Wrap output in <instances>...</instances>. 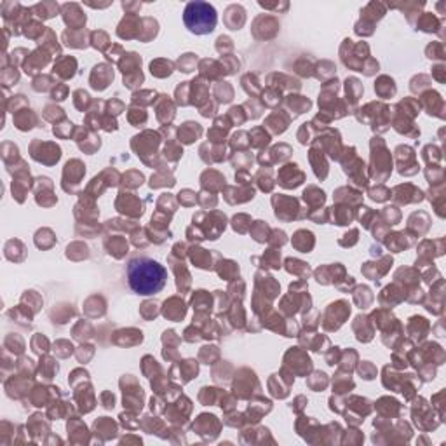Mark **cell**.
Listing matches in <instances>:
<instances>
[{
	"label": "cell",
	"mask_w": 446,
	"mask_h": 446,
	"mask_svg": "<svg viewBox=\"0 0 446 446\" xmlns=\"http://www.w3.org/2000/svg\"><path fill=\"white\" fill-rule=\"evenodd\" d=\"M182 196H185V201H182L185 206H192L193 202H196V199H190V196H193V193L190 190H183Z\"/></svg>",
	"instance_id": "e7e4bbea"
},
{
	"label": "cell",
	"mask_w": 446,
	"mask_h": 446,
	"mask_svg": "<svg viewBox=\"0 0 446 446\" xmlns=\"http://www.w3.org/2000/svg\"><path fill=\"white\" fill-rule=\"evenodd\" d=\"M201 126L197 122H185V124L180 127V140L183 143H193L199 136H201Z\"/></svg>",
	"instance_id": "603a6c76"
},
{
	"label": "cell",
	"mask_w": 446,
	"mask_h": 446,
	"mask_svg": "<svg viewBox=\"0 0 446 446\" xmlns=\"http://www.w3.org/2000/svg\"><path fill=\"white\" fill-rule=\"evenodd\" d=\"M16 251H25L23 242H20V241H16V239L9 241L7 244H6V256H7L9 260H11V262H21V260L25 258L23 253L16 255Z\"/></svg>",
	"instance_id": "1f68e13d"
},
{
	"label": "cell",
	"mask_w": 446,
	"mask_h": 446,
	"mask_svg": "<svg viewBox=\"0 0 446 446\" xmlns=\"http://www.w3.org/2000/svg\"><path fill=\"white\" fill-rule=\"evenodd\" d=\"M274 246H282L286 242V234L282 230H274V239H268Z\"/></svg>",
	"instance_id": "91938a15"
},
{
	"label": "cell",
	"mask_w": 446,
	"mask_h": 446,
	"mask_svg": "<svg viewBox=\"0 0 446 446\" xmlns=\"http://www.w3.org/2000/svg\"><path fill=\"white\" fill-rule=\"evenodd\" d=\"M223 23L230 30H241L246 23V9L239 4L228 6L223 12Z\"/></svg>",
	"instance_id": "ba28073f"
},
{
	"label": "cell",
	"mask_w": 446,
	"mask_h": 446,
	"mask_svg": "<svg viewBox=\"0 0 446 446\" xmlns=\"http://www.w3.org/2000/svg\"><path fill=\"white\" fill-rule=\"evenodd\" d=\"M2 81H4V86H6V87H9L11 84H14V82L20 81V73L16 72L14 66H12V68H4Z\"/></svg>",
	"instance_id": "bcb514c9"
},
{
	"label": "cell",
	"mask_w": 446,
	"mask_h": 446,
	"mask_svg": "<svg viewBox=\"0 0 446 446\" xmlns=\"http://www.w3.org/2000/svg\"><path fill=\"white\" fill-rule=\"evenodd\" d=\"M173 63L167 60H156L150 63V72H152V75H156V77L159 79H164V77H169L171 73H173Z\"/></svg>",
	"instance_id": "484cf974"
},
{
	"label": "cell",
	"mask_w": 446,
	"mask_h": 446,
	"mask_svg": "<svg viewBox=\"0 0 446 446\" xmlns=\"http://www.w3.org/2000/svg\"><path fill=\"white\" fill-rule=\"evenodd\" d=\"M314 244H316L314 234L308 230H298L293 236V246L298 251H302V253H308V251L314 248Z\"/></svg>",
	"instance_id": "d6986e66"
},
{
	"label": "cell",
	"mask_w": 446,
	"mask_h": 446,
	"mask_svg": "<svg viewBox=\"0 0 446 446\" xmlns=\"http://www.w3.org/2000/svg\"><path fill=\"white\" fill-rule=\"evenodd\" d=\"M66 129H73V124L70 121H65V124H61V126H54V134L56 136H60V138H66V136H68V132H66Z\"/></svg>",
	"instance_id": "9f6ffc18"
},
{
	"label": "cell",
	"mask_w": 446,
	"mask_h": 446,
	"mask_svg": "<svg viewBox=\"0 0 446 446\" xmlns=\"http://www.w3.org/2000/svg\"><path fill=\"white\" fill-rule=\"evenodd\" d=\"M268 28L279 32V21L270 14H260L253 21V35L256 38H272L274 35L268 32Z\"/></svg>",
	"instance_id": "52a82bcc"
},
{
	"label": "cell",
	"mask_w": 446,
	"mask_h": 446,
	"mask_svg": "<svg viewBox=\"0 0 446 446\" xmlns=\"http://www.w3.org/2000/svg\"><path fill=\"white\" fill-rule=\"evenodd\" d=\"M75 107H77L79 110H86L87 108V105H89V94H87L86 91H82V89H79V91H75Z\"/></svg>",
	"instance_id": "7dc6e473"
},
{
	"label": "cell",
	"mask_w": 446,
	"mask_h": 446,
	"mask_svg": "<svg viewBox=\"0 0 446 446\" xmlns=\"http://www.w3.org/2000/svg\"><path fill=\"white\" fill-rule=\"evenodd\" d=\"M345 91H347V98L351 100L352 105L357 103L359 96L363 94V86L357 79H347L345 81Z\"/></svg>",
	"instance_id": "f1b7e54d"
},
{
	"label": "cell",
	"mask_w": 446,
	"mask_h": 446,
	"mask_svg": "<svg viewBox=\"0 0 446 446\" xmlns=\"http://www.w3.org/2000/svg\"><path fill=\"white\" fill-rule=\"evenodd\" d=\"M23 11V6L20 2H12V0H7V2H2L0 6V14H2L4 21H6V26L14 23V20L21 14Z\"/></svg>",
	"instance_id": "ffe728a7"
},
{
	"label": "cell",
	"mask_w": 446,
	"mask_h": 446,
	"mask_svg": "<svg viewBox=\"0 0 446 446\" xmlns=\"http://www.w3.org/2000/svg\"><path fill=\"white\" fill-rule=\"evenodd\" d=\"M141 33V20L138 14H126L117 26V35L121 38H140Z\"/></svg>",
	"instance_id": "8992f818"
},
{
	"label": "cell",
	"mask_w": 446,
	"mask_h": 446,
	"mask_svg": "<svg viewBox=\"0 0 446 446\" xmlns=\"http://www.w3.org/2000/svg\"><path fill=\"white\" fill-rule=\"evenodd\" d=\"M41 145H42L44 152L41 148L35 147V145H30L32 157L37 162H42V164H47V166L56 164V162L60 161V157H61V148L58 147V145H54V143H42V141H41Z\"/></svg>",
	"instance_id": "5b68a950"
},
{
	"label": "cell",
	"mask_w": 446,
	"mask_h": 446,
	"mask_svg": "<svg viewBox=\"0 0 446 446\" xmlns=\"http://www.w3.org/2000/svg\"><path fill=\"white\" fill-rule=\"evenodd\" d=\"M113 81V70L108 65H98L94 66L91 73V86L96 91L107 89V86Z\"/></svg>",
	"instance_id": "9c48e42d"
},
{
	"label": "cell",
	"mask_w": 446,
	"mask_h": 446,
	"mask_svg": "<svg viewBox=\"0 0 446 446\" xmlns=\"http://www.w3.org/2000/svg\"><path fill=\"white\" fill-rule=\"evenodd\" d=\"M439 26H441V23L438 21V17L432 14V12H422L420 21L417 23V30H422V32L432 33V32H438Z\"/></svg>",
	"instance_id": "d4e9b609"
},
{
	"label": "cell",
	"mask_w": 446,
	"mask_h": 446,
	"mask_svg": "<svg viewBox=\"0 0 446 446\" xmlns=\"http://www.w3.org/2000/svg\"><path fill=\"white\" fill-rule=\"evenodd\" d=\"M251 136H256V141H253L255 147H267L268 141H270V136H268L262 127H256V129L251 131Z\"/></svg>",
	"instance_id": "ee69618b"
},
{
	"label": "cell",
	"mask_w": 446,
	"mask_h": 446,
	"mask_svg": "<svg viewBox=\"0 0 446 446\" xmlns=\"http://www.w3.org/2000/svg\"><path fill=\"white\" fill-rule=\"evenodd\" d=\"M66 92H68V89H66V86H63V84H61L60 87L56 86V89L52 91V100L63 101V100L66 98Z\"/></svg>",
	"instance_id": "94428289"
},
{
	"label": "cell",
	"mask_w": 446,
	"mask_h": 446,
	"mask_svg": "<svg viewBox=\"0 0 446 446\" xmlns=\"http://www.w3.org/2000/svg\"><path fill=\"white\" fill-rule=\"evenodd\" d=\"M136 110L134 108H129V113H127V117H129V122L131 124H134L136 127L143 126L145 122H147V113L143 112V110H138V115H134Z\"/></svg>",
	"instance_id": "c3c4849f"
},
{
	"label": "cell",
	"mask_w": 446,
	"mask_h": 446,
	"mask_svg": "<svg viewBox=\"0 0 446 446\" xmlns=\"http://www.w3.org/2000/svg\"><path fill=\"white\" fill-rule=\"evenodd\" d=\"M359 372H361V375H364L366 380H372V378H375V370H373V366L370 363H363V366L359 368Z\"/></svg>",
	"instance_id": "680465c9"
},
{
	"label": "cell",
	"mask_w": 446,
	"mask_h": 446,
	"mask_svg": "<svg viewBox=\"0 0 446 446\" xmlns=\"http://www.w3.org/2000/svg\"><path fill=\"white\" fill-rule=\"evenodd\" d=\"M249 223H251V218H249L248 215H237V216H234V220H232L234 230L239 232V234H246V232H248V225Z\"/></svg>",
	"instance_id": "60d3db41"
},
{
	"label": "cell",
	"mask_w": 446,
	"mask_h": 446,
	"mask_svg": "<svg viewBox=\"0 0 446 446\" xmlns=\"http://www.w3.org/2000/svg\"><path fill=\"white\" fill-rule=\"evenodd\" d=\"M357 236H359V232H357L356 228H352L351 232L343 236V239H340V244L345 246V248H347V246H354L357 242Z\"/></svg>",
	"instance_id": "11a10c76"
},
{
	"label": "cell",
	"mask_w": 446,
	"mask_h": 446,
	"mask_svg": "<svg viewBox=\"0 0 446 446\" xmlns=\"http://www.w3.org/2000/svg\"><path fill=\"white\" fill-rule=\"evenodd\" d=\"M141 314H143L147 319H152V317L157 316V303L156 302H145L141 305Z\"/></svg>",
	"instance_id": "db71d44e"
},
{
	"label": "cell",
	"mask_w": 446,
	"mask_h": 446,
	"mask_svg": "<svg viewBox=\"0 0 446 446\" xmlns=\"http://www.w3.org/2000/svg\"><path fill=\"white\" fill-rule=\"evenodd\" d=\"M356 303L359 305V308H366L372 303V293H370V289L366 288V286H361V288H357V293H356Z\"/></svg>",
	"instance_id": "f35d334b"
},
{
	"label": "cell",
	"mask_w": 446,
	"mask_h": 446,
	"mask_svg": "<svg viewBox=\"0 0 446 446\" xmlns=\"http://www.w3.org/2000/svg\"><path fill=\"white\" fill-rule=\"evenodd\" d=\"M256 227H258V230L251 232V234H253V237H255V241L265 242L268 239V230H270V228H268V225L265 222H256Z\"/></svg>",
	"instance_id": "f6af8a7d"
},
{
	"label": "cell",
	"mask_w": 446,
	"mask_h": 446,
	"mask_svg": "<svg viewBox=\"0 0 446 446\" xmlns=\"http://www.w3.org/2000/svg\"><path fill=\"white\" fill-rule=\"evenodd\" d=\"M75 70H77V61H75V58H70V56L60 58L54 63V73L61 79H72L75 75Z\"/></svg>",
	"instance_id": "ac0fdd59"
},
{
	"label": "cell",
	"mask_w": 446,
	"mask_h": 446,
	"mask_svg": "<svg viewBox=\"0 0 446 446\" xmlns=\"http://www.w3.org/2000/svg\"><path fill=\"white\" fill-rule=\"evenodd\" d=\"M262 260H263V267H270V268H279L281 267L279 251H274V249L267 251V253L262 256Z\"/></svg>",
	"instance_id": "ab89813d"
},
{
	"label": "cell",
	"mask_w": 446,
	"mask_h": 446,
	"mask_svg": "<svg viewBox=\"0 0 446 446\" xmlns=\"http://www.w3.org/2000/svg\"><path fill=\"white\" fill-rule=\"evenodd\" d=\"M61 14H63L65 25L68 26L70 30H84L87 17L79 4L75 2L63 4V6H61Z\"/></svg>",
	"instance_id": "277c9868"
},
{
	"label": "cell",
	"mask_w": 446,
	"mask_h": 446,
	"mask_svg": "<svg viewBox=\"0 0 446 446\" xmlns=\"http://www.w3.org/2000/svg\"><path fill=\"white\" fill-rule=\"evenodd\" d=\"M91 46L94 49H100V51H105L107 46L110 44V38H108V33L103 32V30H96V32H91V38H89Z\"/></svg>",
	"instance_id": "e575fe53"
},
{
	"label": "cell",
	"mask_w": 446,
	"mask_h": 446,
	"mask_svg": "<svg viewBox=\"0 0 446 446\" xmlns=\"http://www.w3.org/2000/svg\"><path fill=\"white\" fill-rule=\"evenodd\" d=\"M162 314H164L166 317H169V319L173 321H180L183 319L185 314H187V305H185V302L182 298H169L164 302V311H162Z\"/></svg>",
	"instance_id": "9a60e30c"
},
{
	"label": "cell",
	"mask_w": 446,
	"mask_h": 446,
	"mask_svg": "<svg viewBox=\"0 0 446 446\" xmlns=\"http://www.w3.org/2000/svg\"><path fill=\"white\" fill-rule=\"evenodd\" d=\"M32 11L38 20L44 21V20H51V17H54L58 12H61V6L56 2H38L35 4V6H32Z\"/></svg>",
	"instance_id": "e0dca14e"
},
{
	"label": "cell",
	"mask_w": 446,
	"mask_h": 446,
	"mask_svg": "<svg viewBox=\"0 0 446 446\" xmlns=\"http://www.w3.org/2000/svg\"><path fill=\"white\" fill-rule=\"evenodd\" d=\"M49 60H51V56L47 54V51L37 49L23 61V68H25V72L28 75H35L38 70L44 68V66L49 63Z\"/></svg>",
	"instance_id": "7c38bea8"
},
{
	"label": "cell",
	"mask_w": 446,
	"mask_h": 446,
	"mask_svg": "<svg viewBox=\"0 0 446 446\" xmlns=\"http://www.w3.org/2000/svg\"><path fill=\"white\" fill-rule=\"evenodd\" d=\"M84 174H86V166H84L81 161H77V159L68 161L65 166V173H63V187L68 185V182H72L73 185H79Z\"/></svg>",
	"instance_id": "4fadbf2b"
},
{
	"label": "cell",
	"mask_w": 446,
	"mask_h": 446,
	"mask_svg": "<svg viewBox=\"0 0 446 446\" xmlns=\"http://www.w3.org/2000/svg\"><path fill=\"white\" fill-rule=\"evenodd\" d=\"M42 370H44V378L51 380L52 375L58 373V364H56L52 359H49V357H46V359H44V364H42V361H41V372H42Z\"/></svg>",
	"instance_id": "7bdbcfd3"
},
{
	"label": "cell",
	"mask_w": 446,
	"mask_h": 446,
	"mask_svg": "<svg viewBox=\"0 0 446 446\" xmlns=\"http://www.w3.org/2000/svg\"><path fill=\"white\" fill-rule=\"evenodd\" d=\"M38 46H44L46 49H49L51 52H56V54H60V46H58V41H56V33L52 32L51 28L46 30V33L41 37V41H38Z\"/></svg>",
	"instance_id": "d6a6232c"
},
{
	"label": "cell",
	"mask_w": 446,
	"mask_h": 446,
	"mask_svg": "<svg viewBox=\"0 0 446 446\" xmlns=\"http://www.w3.org/2000/svg\"><path fill=\"white\" fill-rule=\"evenodd\" d=\"M351 314V305L347 302H335L328 305V311H326V321H324V328L328 331L338 329L340 326L345 322L347 316Z\"/></svg>",
	"instance_id": "3957f363"
},
{
	"label": "cell",
	"mask_w": 446,
	"mask_h": 446,
	"mask_svg": "<svg viewBox=\"0 0 446 446\" xmlns=\"http://www.w3.org/2000/svg\"><path fill=\"white\" fill-rule=\"evenodd\" d=\"M303 201L308 202V204H312V206L324 204L326 196H324V192L319 190L317 187H308L307 190L303 192Z\"/></svg>",
	"instance_id": "836d02e7"
},
{
	"label": "cell",
	"mask_w": 446,
	"mask_h": 446,
	"mask_svg": "<svg viewBox=\"0 0 446 446\" xmlns=\"http://www.w3.org/2000/svg\"><path fill=\"white\" fill-rule=\"evenodd\" d=\"M192 262L197 265L199 268H211V253L206 249H201V248H193L192 249Z\"/></svg>",
	"instance_id": "83f0119b"
},
{
	"label": "cell",
	"mask_w": 446,
	"mask_h": 446,
	"mask_svg": "<svg viewBox=\"0 0 446 446\" xmlns=\"http://www.w3.org/2000/svg\"><path fill=\"white\" fill-rule=\"evenodd\" d=\"M311 162H312V166H314V173H316L317 178L324 180L326 174H328V164H326L324 157H322L321 153H319V157L316 156L314 148L311 150Z\"/></svg>",
	"instance_id": "4dcf8cb0"
},
{
	"label": "cell",
	"mask_w": 446,
	"mask_h": 446,
	"mask_svg": "<svg viewBox=\"0 0 446 446\" xmlns=\"http://www.w3.org/2000/svg\"><path fill=\"white\" fill-rule=\"evenodd\" d=\"M196 63H197V56L196 54H183L182 58L178 60V66H180V72H192L196 68Z\"/></svg>",
	"instance_id": "b9f144b4"
},
{
	"label": "cell",
	"mask_w": 446,
	"mask_h": 446,
	"mask_svg": "<svg viewBox=\"0 0 446 446\" xmlns=\"http://www.w3.org/2000/svg\"><path fill=\"white\" fill-rule=\"evenodd\" d=\"M375 91L382 96V98H389V96H394L396 94V86H394V81L391 77H380L377 82H375Z\"/></svg>",
	"instance_id": "4316f807"
},
{
	"label": "cell",
	"mask_w": 446,
	"mask_h": 446,
	"mask_svg": "<svg viewBox=\"0 0 446 446\" xmlns=\"http://www.w3.org/2000/svg\"><path fill=\"white\" fill-rule=\"evenodd\" d=\"M368 196L373 199V201L377 202H383L385 199L391 197V192L387 190L385 187H377V188H372V190L368 192Z\"/></svg>",
	"instance_id": "f907efd6"
},
{
	"label": "cell",
	"mask_w": 446,
	"mask_h": 446,
	"mask_svg": "<svg viewBox=\"0 0 446 446\" xmlns=\"http://www.w3.org/2000/svg\"><path fill=\"white\" fill-rule=\"evenodd\" d=\"M63 42L66 46L75 47V49H82L87 46V37H91V33H87V30H65L63 32Z\"/></svg>",
	"instance_id": "2e32d148"
},
{
	"label": "cell",
	"mask_w": 446,
	"mask_h": 446,
	"mask_svg": "<svg viewBox=\"0 0 446 446\" xmlns=\"http://www.w3.org/2000/svg\"><path fill=\"white\" fill-rule=\"evenodd\" d=\"M387 12V6L382 2H370L368 6H364L363 9H361V20L366 21V23L373 25L377 21H380L383 16H385Z\"/></svg>",
	"instance_id": "5bb4252c"
},
{
	"label": "cell",
	"mask_w": 446,
	"mask_h": 446,
	"mask_svg": "<svg viewBox=\"0 0 446 446\" xmlns=\"http://www.w3.org/2000/svg\"><path fill=\"white\" fill-rule=\"evenodd\" d=\"M35 124H37V117H35L32 110H21V112H17L14 115V126L20 131L32 129V127H35Z\"/></svg>",
	"instance_id": "7402d4cb"
},
{
	"label": "cell",
	"mask_w": 446,
	"mask_h": 446,
	"mask_svg": "<svg viewBox=\"0 0 446 446\" xmlns=\"http://www.w3.org/2000/svg\"><path fill=\"white\" fill-rule=\"evenodd\" d=\"M258 6H260V7H263L265 11H277V12H284V11H288L289 4H288V2H274V4H270V2H262V0H260V2H258Z\"/></svg>",
	"instance_id": "681fc988"
},
{
	"label": "cell",
	"mask_w": 446,
	"mask_h": 446,
	"mask_svg": "<svg viewBox=\"0 0 446 446\" xmlns=\"http://www.w3.org/2000/svg\"><path fill=\"white\" fill-rule=\"evenodd\" d=\"M54 345L56 347H70V343L68 342H63V340H61V342L54 343ZM54 352H58L61 357H68L70 354H72V351H66V348H60V351H54Z\"/></svg>",
	"instance_id": "be15d7a7"
},
{
	"label": "cell",
	"mask_w": 446,
	"mask_h": 446,
	"mask_svg": "<svg viewBox=\"0 0 446 446\" xmlns=\"http://www.w3.org/2000/svg\"><path fill=\"white\" fill-rule=\"evenodd\" d=\"M234 44L228 37H225V35H222V37H218V41H216V49H218V52H222V54L225 56V52L227 51H232Z\"/></svg>",
	"instance_id": "f5cc1de1"
},
{
	"label": "cell",
	"mask_w": 446,
	"mask_h": 446,
	"mask_svg": "<svg viewBox=\"0 0 446 446\" xmlns=\"http://www.w3.org/2000/svg\"><path fill=\"white\" fill-rule=\"evenodd\" d=\"M159 33V23L153 17H143L141 20V33H140V41L148 42L152 38H156V35Z\"/></svg>",
	"instance_id": "cb8c5ba5"
},
{
	"label": "cell",
	"mask_w": 446,
	"mask_h": 446,
	"mask_svg": "<svg viewBox=\"0 0 446 446\" xmlns=\"http://www.w3.org/2000/svg\"><path fill=\"white\" fill-rule=\"evenodd\" d=\"M122 9L126 11V14H138L141 2H122Z\"/></svg>",
	"instance_id": "6f0895ef"
},
{
	"label": "cell",
	"mask_w": 446,
	"mask_h": 446,
	"mask_svg": "<svg viewBox=\"0 0 446 446\" xmlns=\"http://www.w3.org/2000/svg\"><path fill=\"white\" fill-rule=\"evenodd\" d=\"M49 81H51L49 77H38V79H35V81H33V89L35 91H46L47 89L46 84L49 82Z\"/></svg>",
	"instance_id": "6125c7cd"
},
{
	"label": "cell",
	"mask_w": 446,
	"mask_h": 446,
	"mask_svg": "<svg viewBox=\"0 0 446 446\" xmlns=\"http://www.w3.org/2000/svg\"><path fill=\"white\" fill-rule=\"evenodd\" d=\"M183 23L190 33L207 35L216 28L218 23V12L207 2H188L183 11Z\"/></svg>",
	"instance_id": "7a4b0ae2"
},
{
	"label": "cell",
	"mask_w": 446,
	"mask_h": 446,
	"mask_svg": "<svg viewBox=\"0 0 446 446\" xmlns=\"http://www.w3.org/2000/svg\"><path fill=\"white\" fill-rule=\"evenodd\" d=\"M167 282V270L157 260L138 256L127 263V284L141 297H152L164 289Z\"/></svg>",
	"instance_id": "6da1fadb"
},
{
	"label": "cell",
	"mask_w": 446,
	"mask_h": 446,
	"mask_svg": "<svg viewBox=\"0 0 446 446\" xmlns=\"http://www.w3.org/2000/svg\"><path fill=\"white\" fill-rule=\"evenodd\" d=\"M54 242H56L54 234H52L49 228H42V230H38L37 234H35V244H37V248L47 249V248H51Z\"/></svg>",
	"instance_id": "f546056e"
},
{
	"label": "cell",
	"mask_w": 446,
	"mask_h": 446,
	"mask_svg": "<svg viewBox=\"0 0 446 446\" xmlns=\"http://www.w3.org/2000/svg\"><path fill=\"white\" fill-rule=\"evenodd\" d=\"M121 65V70L124 75H131L132 72H140V66H141V58L136 52H126L122 54V60L119 61Z\"/></svg>",
	"instance_id": "44dd1931"
},
{
	"label": "cell",
	"mask_w": 446,
	"mask_h": 446,
	"mask_svg": "<svg viewBox=\"0 0 446 446\" xmlns=\"http://www.w3.org/2000/svg\"><path fill=\"white\" fill-rule=\"evenodd\" d=\"M288 105L289 107H293L295 105V108H297L295 115H300V113H303L305 110L311 108V101H308L307 98H303V96H289Z\"/></svg>",
	"instance_id": "74e56055"
},
{
	"label": "cell",
	"mask_w": 446,
	"mask_h": 446,
	"mask_svg": "<svg viewBox=\"0 0 446 446\" xmlns=\"http://www.w3.org/2000/svg\"><path fill=\"white\" fill-rule=\"evenodd\" d=\"M303 182V173L297 164H286L279 171V183L284 188H295Z\"/></svg>",
	"instance_id": "30bf717a"
},
{
	"label": "cell",
	"mask_w": 446,
	"mask_h": 446,
	"mask_svg": "<svg viewBox=\"0 0 446 446\" xmlns=\"http://www.w3.org/2000/svg\"><path fill=\"white\" fill-rule=\"evenodd\" d=\"M218 274L220 277L225 281H230L232 277H236L237 274H239V267H237V263L230 262V260H227V262H222L218 267Z\"/></svg>",
	"instance_id": "d590c367"
},
{
	"label": "cell",
	"mask_w": 446,
	"mask_h": 446,
	"mask_svg": "<svg viewBox=\"0 0 446 446\" xmlns=\"http://www.w3.org/2000/svg\"><path fill=\"white\" fill-rule=\"evenodd\" d=\"M32 347H33V351L37 352V354H42V352H46L47 348H49V342H47L42 335H37V337L32 340Z\"/></svg>",
	"instance_id": "816d5d0a"
},
{
	"label": "cell",
	"mask_w": 446,
	"mask_h": 446,
	"mask_svg": "<svg viewBox=\"0 0 446 446\" xmlns=\"http://www.w3.org/2000/svg\"><path fill=\"white\" fill-rule=\"evenodd\" d=\"M115 206H117V209L121 211V213H127L131 216H141V215H143V204H141V202L134 196H131V193L122 192L121 196H119V199H117Z\"/></svg>",
	"instance_id": "8fae6325"
},
{
	"label": "cell",
	"mask_w": 446,
	"mask_h": 446,
	"mask_svg": "<svg viewBox=\"0 0 446 446\" xmlns=\"http://www.w3.org/2000/svg\"><path fill=\"white\" fill-rule=\"evenodd\" d=\"M286 270L291 272V274H297V276H308L311 274V268H308L307 263L300 262V260H295V258H288L286 260Z\"/></svg>",
	"instance_id": "8d00e7d4"
}]
</instances>
